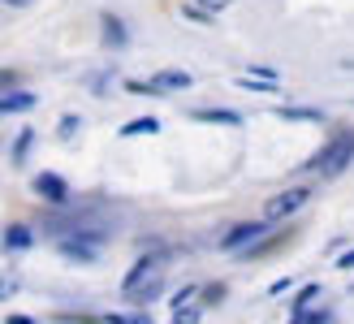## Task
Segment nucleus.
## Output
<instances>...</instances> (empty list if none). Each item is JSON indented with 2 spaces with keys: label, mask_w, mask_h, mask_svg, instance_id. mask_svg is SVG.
<instances>
[{
  "label": "nucleus",
  "mask_w": 354,
  "mask_h": 324,
  "mask_svg": "<svg viewBox=\"0 0 354 324\" xmlns=\"http://www.w3.org/2000/svg\"><path fill=\"white\" fill-rule=\"evenodd\" d=\"M173 324H199V307H177V316H173Z\"/></svg>",
  "instance_id": "aec40b11"
},
{
  "label": "nucleus",
  "mask_w": 354,
  "mask_h": 324,
  "mask_svg": "<svg viewBox=\"0 0 354 324\" xmlns=\"http://www.w3.org/2000/svg\"><path fill=\"white\" fill-rule=\"evenodd\" d=\"M238 87H246V91H263V96H277L281 91V78H277V69H246V74H238Z\"/></svg>",
  "instance_id": "0eeeda50"
},
{
  "label": "nucleus",
  "mask_w": 354,
  "mask_h": 324,
  "mask_svg": "<svg viewBox=\"0 0 354 324\" xmlns=\"http://www.w3.org/2000/svg\"><path fill=\"white\" fill-rule=\"evenodd\" d=\"M5 324H35V320H30V316H9Z\"/></svg>",
  "instance_id": "a878e982"
},
{
  "label": "nucleus",
  "mask_w": 354,
  "mask_h": 324,
  "mask_svg": "<svg viewBox=\"0 0 354 324\" xmlns=\"http://www.w3.org/2000/svg\"><path fill=\"white\" fill-rule=\"evenodd\" d=\"M30 130H22V138H17V147H13V165H22V160H26V152H30Z\"/></svg>",
  "instance_id": "6ab92c4d"
},
{
  "label": "nucleus",
  "mask_w": 354,
  "mask_h": 324,
  "mask_svg": "<svg viewBox=\"0 0 354 324\" xmlns=\"http://www.w3.org/2000/svg\"><path fill=\"white\" fill-rule=\"evenodd\" d=\"M263 238H268V216L263 221H238L221 233V251H255Z\"/></svg>",
  "instance_id": "f03ea898"
},
{
  "label": "nucleus",
  "mask_w": 354,
  "mask_h": 324,
  "mask_svg": "<svg viewBox=\"0 0 354 324\" xmlns=\"http://www.w3.org/2000/svg\"><path fill=\"white\" fill-rule=\"evenodd\" d=\"M5 5H26V0H5Z\"/></svg>",
  "instance_id": "bb28decb"
},
{
  "label": "nucleus",
  "mask_w": 354,
  "mask_h": 324,
  "mask_svg": "<svg viewBox=\"0 0 354 324\" xmlns=\"http://www.w3.org/2000/svg\"><path fill=\"white\" fill-rule=\"evenodd\" d=\"M35 190H39V199H48V204H65L69 199L65 177H57V173H39L35 177Z\"/></svg>",
  "instance_id": "6e6552de"
},
{
  "label": "nucleus",
  "mask_w": 354,
  "mask_h": 324,
  "mask_svg": "<svg viewBox=\"0 0 354 324\" xmlns=\"http://www.w3.org/2000/svg\"><path fill=\"white\" fill-rule=\"evenodd\" d=\"M78 117H61V138H74V130H78Z\"/></svg>",
  "instance_id": "4be33fe9"
},
{
  "label": "nucleus",
  "mask_w": 354,
  "mask_h": 324,
  "mask_svg": "<svg viewBox=\"0 0 354 324\" xmlns=\"http://www.w3.org/2000/svg\"><path fill=\"white\" fill-rule=\"evenodd\" d=\"M286 121H324V113L320 108H277Z\"/></svg>",
  "instance_id": "4468645a"
},
{
  "label": "nucleus",
  "mask_w": 354,
  "mask_h": 324,
  "mask_svg": "<svg viewBox=\"0 0 354 324\" xmlns=\"http://www.w3.org/2000/svg\"><path fill=\"white\" fill-rule=\"evenodd\" d=\"M315 298H320V285H303V294L294 298V312H307V307H311Z\"/></svg>",
  "instance_id": "f3484780"
},
{
  "label": "nucleus",
  "mask_w": 354,
  "mask_h": 324,
  "mask_svg": "<svg viewBox=\"0 0 354 324\" xmlns=\"http://www.w3.org/2000/svg\"><path fill=\"white\" fill-rule=\"evenodd\" d=\"M30 242H35V233L26 225H9L5 229V251H26Z\"/></svg>",
  "instance_id": "9d476101"
},
{
  "label": "nucleus",
  "mask_w": 354,
  "mask_h": 324,
  "mask_svg": "<svg viewBox=\"0 0 354 324\" xmlns=\"http://www.w3.org/2000/svg\"><path fill=\"white\" fill-rule=\"evenodd\" d=\"M194 5H203L207 13H221V9H229V0H194Z\"/></svg>",
  "instance_id": "5701e85b"
},
{
  "label": "nucleus",
  "mask_w": 354,
  "mask_h": 324,
  "mask_svg": "<svg viewBox=\"0 0 354 324\" xmlns=\"http://www.w3.org/2000/svg\"><path fill=\"white\" fill-rule=\"evenodd\" d=\"M194 117H199V121H216V125H242V117L234 113V108H199Z\"/></svg>",
  "instance_id": "9b49d317"
},
{
  "label": "nucleus",
  "mask_w": 354,
  "mask_h": 324,
  "mask_svg": "<svg viewBox=\"0 0 354 324\" xmlns=\"http://www.w3.org/2000/svg\"><path fill=\"white\" fill-rule=\"evenodd\" d=\"M337 268H354V251H346V255L337 260Z\"/></svg>",
  "instance_id": "393cba45"
},
{
  "label": "nucleus",
  "mask_w": 354,
  "mask_h": 324,
  "mask_svg": "<svg viewBox=\"0 0 354 324\" xmlns=\"http://www.w3.org/2000/svg\"><path fill=\"white\" fill-rule=\"evenodd\" d=\"M307 199H311L307 186H290V190H281V195H272V199L263 204V216H268V221H286V216H294Z\"/></svg>",
  "instance_id": "7ed1b4c3"
},
{
  "label": "nucleus",
  "mask_w": 354,
  "mask_h": 324,
  "mask_svg": "<svg viewBox=\"0 0 354 324\" xmlns=\"http://www.w3.org/2000/svg\"><path fill=\"white\" fill-rule=\"evenodd\" d=\"M182 13H186V17H194V22H199V26H207V22H212V13H207L203 5H186Z\"/></svg>",
  "instance_id": "412c9836"
},
{
  "label": "nucleus",
  "mask_w": 354,
  "mask_h": 324,
  "mask_svg": "<svg viewBox=\"0 0 354 324\" xmlns=\"http://www.w3.org/2000/svg\"><path fill=\"white\" fill-rule=\"evenodd\" d=\"M350 160H354V130H342V134H333L324 147L315 152L311 169L320 173V177H337V173H346Z\"/></svg>",
  "instance_id": "f257e3e1"
},
{
  "label": "nucleus",
  "mask_w": 354,
  "mask_h": 324,
  "mask_svg": "<svg viewBox=\"0 0 354 324\" xmlns=\"http://www.w3.org/2000/svg\"><path fill=\"white\" fill-rule=\"evenodd\" d=\"M61 255H69V260H78V264H91L95 255H100V233H91V238H61Z\"/></svg>",
  "instance_id": "423d86ee"
},
{
  "label": "nucleus",
  "mask_w": 354,
  "mask_h": 324,
  "mask_svg": "<svg viewBox=\"0 0 354 324\" xmlns=\"http://www.w3.org/2000/svg\"><path fill=\"white\" fill-rule=\"evenodd\" d=\"M104 39H109V44H117V48H121V44H126V26H121L117 17H104Z\"/></svg>",
  "instance_id": "2eb2a0df"
},
{
  "label": "nucleus",
  "mask_w": 354,
  "mask_h": 324,
  "mask_svg": "<svg viewBox=\"0 0 354 324\" xmlns=\"http://www.w3.org/2000/svg\"><path fill=\"white\" fill-rule=\"evenodd\" d=\"M156 277H165V264L156 260V255H143V260L130 268V277H126V285H121V294H130V290H138L143 281H156Z\"/></svg>",
  "instance_id": "39448f33"
},
{
  "label": "nucleus",
  "mask_w": 354,
  "mask_h": 324,
  "mask_svg": "<svg viewBox=\"0 0 354 324\" xmlns=\"http://www.w3.org/2000/svg\"><path fill=\"white\" fill-rule=\"evenodd\" d=\"M324 320H328L324 312H294L290 316V324H324Z\"/></svg>",
  "instance_id": "a211bd4d"
},
{
  "label": "nucleus",
  "mask_w": 354,
  "mask_h": 324,
  "mask_svg": "<svg viewBox=\"0 0 354 324\" xmlns=\"http://www.w3.org/2000/svg\"><path fill=\"white\" fill-rule=\"evenodd\" d=\"M26 108H35V96L30 91H5L0 96V113H26Z\"/></svg>",
  "instance_id": "1a4fd4ad"
},
{
  "label": "nucleus",
  "mask_w": 354,
  "mask_h": 324,
  "mask_svg": "<svg viewBox=\"0 0 354 324\" xmlns=\"http://www.w3.org/2000/svg\"><path fill=\"white\" fill-rule=\"evenodd\" d=\"M190 87V74L186 69H160V74L147 78V91L151 96H169V91H186Z\"/></svg>",
  "instance_id": "20e7f679"
},
{
  "label": "nucleus",
  "mask_w": 354,
  "mask_h": 324,
  "mask_svg": "<svg viewBox=\"0 0 354 324\" xmlns=\"http://www.w3.org/2000/svg\"><path fill=\"white\" fill-rule=\"evenodd\" d=\"M160 285H165V277H156V281H143V285H138V290H130L126 298L134 303V307H143V303H151L156 294H160Z\"/></svg>",
  "instance_id": "f8f14e48"
},
{
  "label": "nucleus",
  "mask_w": 354,
  "mask_h": 324,
  "mask_svg": "<svg viewBox=\"0 0 354 324\" xmlns=\"http://www.w3.org/2000/svg\"><path fill=\"white\" fill-rule=\"evenodd\" d=\"M104 324H151V316H147V312H134V316L113 312V316H104Z\"/></svg>",
  "instance_id": "dca6fc26"
},
{
  "label": "nucleus",
  "mask_w": 354,
  "mask_h": 324,
  "mask_svg": "<svg viewBox=\"0 0 354 324\" xmlns=\"http://www.w3.org/2000/svg\"><path fill=\"white\" fill-rule=\"evenodd\" d=\"M194 294H199V290H194V285H186V290H182V294H177V298H173V307H186V303H190Z\"/></svg>",
  "instance_id": "b1692460"
},
{
  "label": "nucleus",
  "mask_w": 354,
  "mask_h": 324,
  "mask_svg": "<svg viewBox=\"0 0 354 324\" xmlns=\"http://www.w3.org/2000/svg\"><path fill=\"white\" fill-rule=\"evenodd\" d=\"M156 130H160V121H156V117H134L130 125H121V134H126V138H134V134H156Z\"/></svg>",
  "instance_id": "ddd939ff"
}]
</instances>
